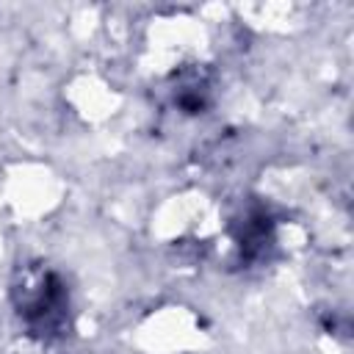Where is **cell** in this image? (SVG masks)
<instances>
[{
    "label": "cell",
    "instance_id": "6da1fadb",
    "mask_svg": "<svg viewBox=\"0 0 354 354\" xmlns=\"http://www.w3.org/2000/svg\"><path fill=\"white\" fill-rule=\"evenodd\" d=\"M17 307L33 335L39 337L64 335L69 301L55 274L44 271V274H30L28 279H22V285L17 288Z\"/></svg>",
    "mask_w": 354,
    "mask_h": 354
}]
</instances>
